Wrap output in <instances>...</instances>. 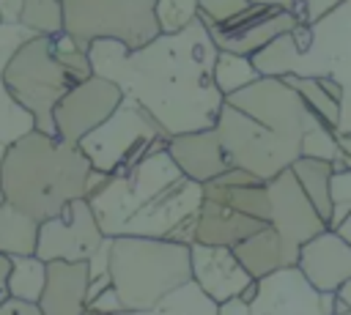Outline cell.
Wrapping results in <instances>:
<instances>
[{"label": "cell", "mask_w": 351, "mask_h": 315, "mask_svg": "<svg viewBox=\"0 0 351 315\" xmlns=\"http://www.w3.org/2000/svg\"><path fill=\"white\" fill-rule=\"evenodd\" d=\"M217 44L197 16L176 33H159L140 49L101 38L88 47L93 74L112 79L123 96L143 104L173 137L211 129L225 96L214 85Z\"/></svg>", "instance_id": "obj_1"}, {"label": "cell", "mask_w": 351, "mask_h": 315, "mask_svg": "<svg viewBox=\"0 0 351 315\" xmlns=\"http://www.w3.org/2000/svg\"><path fill=\"white\" fill-rule=\"evenodd\" d=\"M88 203L104 236H145L195 244L203 184L186 178L167 148L107 175Z\"/></svg>", "instance_id": "obj_2"}, {"label": "cell", "mask_w": 351, "mask_h": 315, "mask_svg": "<svg viewBox=\"0 0 351 315\" xmlns=\"http://www.w3.org/2000/svg\"><path fill=\"white\" fill-rule=\"evenodd\" d=\"M93 167L77 142L30 129L5 145L0 162V189L8 203L44 222L66 203L88 197Z\"/></svg>", "instance_id": "obj_3"}, {"label": "cell", "mask_w": 351, "mask_h": 315, "mask_svg": "<svg viewBox=\"0 0 351 315\" xmlns=\"http://www.w3.org/2000/svg\"><path fill=\"white\" fill-rule=\"evenodd\" d=\"M110 279L123 310H154L192 279L189 244L145 236H112Z\"/></svg>", "instance_id": "obj_4"}, {"label": "cell", "mask_w": 351, "mask_h": 315, "mask_svg": "<svg viewBox=\"0 0 351 315\" xmlns=\"http://www.w3.org/2000/svg\"><path fill=\"white\" fill-rule=\"evenodd\" d=\"M71 85H77V79L58 60L52 49V36H30L5 66L8 93L16 99L19 107H25L33 115L36 129L49 134H55V104Z\"/></svg>", "instance_id": "obj_5"}, {"label": "cell", "mask_w": 351, "mask_h": 315, "mask_svg": "<svg viewBox=\"0 0 351 315\" xmlns=\"http://www.w3.org/2000/svg\"><path fill=\"white\" fill-rule=\"evenodd\" d=\"M167 140L170 134L159 126V121L143 104L123 96L115 112L93 131H88L77 145L82 148L93 170L112 175L132 167L145 153L167 148Z\"/></svg>", "instance_id": "obj_6"}, {"label": "cell", "mask_w": 351, "mask_h": 315, "mask_svg": "<svg viewBox=\"0 0 351 315\" xmlns=\"http://www.w3.org/2000/svg\"><path fill=\"white\" fill-rule=\"evenodd\" d=\"M63 33L85 49L101 38L140 49L162 33L156 0H63Z\"/></svg>", "instance_id": "obj_7"}, {"label": "cell", "mask_w": 351, "mask_h": 315, "mask_svg": "<svg viewBox=\"0 0 351 315\" xmlns=\"http://www.w3.org/2000/svg\"><path fill=\"white\" fill-rule=\"evenodd\" d=\"M214 129L222 140L230 167L250 170L261 181L274 178L302 156V148L296 142L280 137L277 131L258 123L255 118H250L247 112L236 110L228 101L222 104Z\"/></svg>", "instance_id": "obj_8"}, {"label": "cell", "mask_w": 351, "mask_h": 315, "mask_svg": "<svg viewBox=\"0 0 351 315\" xmlns=\"http://www.w3.org/2000/svg\"><path fill=\"white\" fill-rule=\"evenodd\" d=\"M236 110L247 112L258 123L269 126L280 137L296 142L302 148V137L310 126L321 123L313 110L302 101V96L282 79V77H258L247 88L236 90L233 96L225 99Z\"/></svg>", "instance_id": "obj_9"}, {"label": "cell", "mask_w": 351, "mask_h": 315, "mask_svg": "<svg viewBox=\"0 0 351 315\" xmlns=\"http://www.w3.org/2000/svg\"><path fill=\"white\" fill-rule=\"evenodd\" d=\"M104 241V230L88 203V197H77L63 205L60 214L38 222L36 255L41 260H88L99 244Z\"/></svg>", "instance_id": "obj_10"}, {"label": "cell", "mask_w": 351, "mask_h": 315, "mask_svg": "<svg viewBox=\"0 0 351 315\" xmlns=\"http://www.w3.org/2000/svg\"><path fill=\"white\" fill-rule=\"evenodd\" d=\"M121 101H123V90L112 79L101 74H90L77 85H71L63 93V99L55 104L52 112L55 134L66 142H80L88 131L104 123Z\"/></svg>", "instance_id": "obj_11"}, {"label": "cell", "mask_w": 351, "mask_h": 315, "mask_svg": "<svg viewBox=\"0 0 351 315\" xmlns=\"http://www.w3.org/2000/svg\"><path fill=\"white\" fill-rule=\"evenodd\" d=\"M266 189H269V203H271L269 225L280 233V238H282V244H285V249L296 266L302 244L310 241L313 236L324 233L329 227V222L315 211V205L310 203V197L299 186L291 167H285L282 173L269 178Z\"/></svg>", "instance_id": "obj_12"}, {"label": "cell", "mask_w": 351, "mask_h": 315, "mask_svg": "<svg viewBox=\"0 0 351 315\" xmlns=\"http://www.w3.org/2000/svg\"><path fill=\"white\" fill-rule=\"evenodd\" d=\"M252 315H332L335 293H321L296 268L285 266L258 279Z\"/></svg>", "instance_id": "obj_13"}, {"label": "cell", "mask_w": 351, "mask_h": 315, "mask_svg": "<svg viewBox=\"0 0 351 315\" xmlns=\"http://www.w3.org/2000/svg\"><path fill=\"white\" fill-rule=\"evenodd\" d=\"M299 25L293 11L288 8H269V5H255L250 3L244 11L233 14L225 22H206L217 49L239 52L252 58L258 49H263L271 38L280 33H288Z\"/></svg>", "instance_id": "obj_14"}, {"label": "cell", "mask_w": 351, "mask_h": 315, "mask_svg": "<svg viewBox=\"0 0 351 315\" xmlns=\"http://www.w3.org/2000/svg\"><path fill=\"white\" fill-rule=\"evenodd\" d=\"M189 266L192 282L217 304L233 296H241L255 279L236 257L233 247L217 244H189Z\"/></svg>", "instance_id": "obj_15"}, {"label": "cell", "mask_w": 351, "mask_h": 315, "mask_svg": "<svg viewBox=\"0 0 351 315\" xmlns=\"http://www.w3.org/2000/svg\"><path fill=\"white\" fill-rule=\"evenodd\" d=\"M296 268L321 293H335L351 277V244L335 227H326L302 244Z\"/></svg>", "instance_id": "obj_16"}, {"label": "cell", "mask_w": 351, "mask_h": 315, "mask_svg": "<svg viewBox=\"0 0 351 315\" xmlns=\"http://www.w3.org/2000/svg\"><path fill=\"white\" fill-rule=\"evenodd\" d=\"M167 153L173 156V162L178 164V170L197 181V184H208L214 181L219 173H225L230 167L222 140L217 134V129H197V131H184V134H173L167 140Z\"/></svg>", "instance_id": "obj_17"}, {"label": "cell", "mask_w": 351, "mask_h": 315, "mask_svg": "<svg viewBox=\"0 0 351 315\" xmlns=\"http://www.w3.org/2000/svg\"><path fill=\"white\" fill-rule=\"evenodd\" d=\"M88 260H49L47 282L38 299L44 315H85L88 307Z\"/></svg>", "instance_id": "obj_18"}, {"label": "cell", "mask_w": 351, "mask_h": 315, "mask_svg": "<svg viewBox=\"0 0 351 315\" xmlns=\"http://www.w3.org/2000/svg\"><path fill=\"white\" fill-rule=\"evenodd\" d=\"M33 33L27 27H22V25H5V22H0V142H5V145H11L14 140H19L30 129H36L33 115L25 107H19L16 99L5 88V66H8L11 55Z\"/></svg>", "instance_id": "obj_19"}, {"label": "cell", "mask_w": 351, "mask_h": 315, "mask_svg": "<svg viewBox=\"0 0 351 315\" xmlns=\"http://www.w3.org/2000/svg\"><path fill=\"white\" fill-rule=\"evenodd\" d=\"M263 222L255 216H247L241 211H233L217 200L203 197L200 211H197V227H195V241L197 244H217V247H236L255 230H261Z\"/></svg>", "instance_id": "obj_20"}, {"label": "cell", "mask_w": 351, "mask_h": 315, "mask_svg": "<svg viewBox=\"0 0 351 315\" xmlns=\"http://www.w3.org/2000/svg\"><path fill=\"white\" fill-rule=\"evenodd\" d=\"M236 257L241 260V266L252 274V279H261L277 268H285V266H293L280 233L271 227V225H263L261 230H255L252 236H247L244 241H239L233 247Z\"/></svg>", "instance_id": "obj_21"}, {"label": "cell", "mask_w": 351, "mask_h": 315, "mask_svg": "<svg viewBox=\"0 0 351 315\" xmlns=\"http://www.w3.org/2000/svg\"><path fill=\"white\" fill-rule=\"evenodd\" d=\"M203 197L217 200V203H222V205H228V208H233V211H241V214L255 216V219H261L263 225H269L271 203H269L266 181L244 184V186H228V184L208 181V184H203Z\"/></svg>", "instance_id": "obj_22"}, {"label": "cell", "mask_w": 351, "mask_h": 315, "mask_svg": "<svg viewBox=\"0 0 351 315\" xmlns=\"http://www.w3.org/2000/svg\"><path fill=\"white\" fill-rule=\"evenodd\" d=\"M299 186L304 189V194L310 197V203L315 205V211L332 222V173H335V164L326 162V159H313V156H299L293 164H291Z\"/></svg>", "instance_id": "obj_23"}, {"label": "cell", "mask_w": 351, "mask_h": 315, "mask_svg": "<svg viewBox=\"0 0 351 315\" xmlns=\"http://www.w3.org/2000/svg\"><path fill=\"white\" fill-rule=\"evenodd\" d=\"M38 219L16 208L14 203L0 205V252L3 255H36Z\"/></svg>", "instance_id": "obj_24"}, {"label": "cell", "mask_w": 351, "mask_h": 315, "mask_svg": "<svg viewBox=\"0 0 351 315\" xmlns=\"http://www.w3.org/2000/svg\"><path fill=\"white\" fill-rule=\"evenodd\" d=\"M299 58L302 49L293 41V33H280L277 38H271L263 49H258L252 55V66L258 68L261 77H288V74H302L299 71Z\"/></svg>", "instance_id": "obj_25"}, {"label": "cell", "mask_w": 351, "mask_h": 315, "mask_svg": "<svg viewBox=\"0 0 351 315\" xmlns=\"http://www.w3.org/2000/svg\"><path fill=\"white\" fill-rule=\"evenodd\" d=\"M282 79L302 96V101L313 110V115H315L324 126L340 131V101L321 85L318 77H313V74H288V77H282Z\"/></svg>", "instance_id": "obj_26"}, {"label": "cell", "mask_w": 351, "mask_h": 315, "mask_svg": "<svg viewBox=\"0 0 351 315\" xmlns=\"http://www.w3.org/2000/svg\"><path fill=\"white\" fill-rule=\"evenodd\" d=\"M44 282H47V260H41L38 255H14L11 257V277H8L11 299L38 304Z\"/></svg>", "instance_id": "obj_27"}, {"label": "cell", "mask_w": 351, "mask_h": 315, "mask_svg": "<svg viewBox=\"0 0 351 315\" xmlns=\"http://www.w3.org/2000/svg\"><path fill=\"white\" fill-rule=\"evenodd\" d=\"M261 74L252 66V58L239 55V52H228V49H219L217 52V60H214V85H217V90L225 99L233 96L236 90L247 88Z\"/></svg>", "instance_id": "obj_28"}, {"label": "cell", "mask_w": 351, "mask_h": 315, "mask_svg": "<svg viewBox=\"0 0 351 315\" xmlns=\"http://www.w3.org/2000/svg\"><path fill=\"white\" fill-rule=\"evenodd\" d=\"M219 304L208 299L192 279L181 288H176L170 296H165L156 307L154 315H217Z\"/></svg>", "instance_id": "obj_29"}, {"label": "cell", "mask_w": 351, "mask_h": 315, "mask_svg": "<svg viewBox=\"0 0 351 315\" xmlns=\"http://www.w3.org/2000/svg\"><path fill=\"white\" fill-rule=\"evenodd\" d=\"M19 25L33 36L63 33V0H22Z\"/></svg>", "instance_id": "obj_30"}, {"label": "cell", "mask_w": 351, "mask_h": 315, "mask_svg": "<svg viewBox=\"0 0 351 315\" xmlns=\"http://www.w3.org/2000/svg\"><path fill=\"white\" fill-rule=\"evenodd\" d=\"M200 16V0H156V19L162 33H176Z\"/></svg>", "instance_id": "obj_31"}, {"label": "cell", "mask_w": 351, "mask_h": 315, "mask_svg": "<svg viewBox=\"0 0 351 315\" xmlns=\"http://www.w3.org/2000/svg\"><path fill=\"white\" fill-rule=\"evenodd\" d=\"M302 156H313V159H326V162H335L340 156V142H337V131L324 126V123H315L304 131L302 137Z\"/></svg>", "instance_id": "obj_32"}, {"label": "cell", "mask_w": 351, "mask_h": 315, "mask_svg": "<svg viewBox=\"0 0 351 315\" xmlns=\"http://www.w3.org/2000/svg\"><path fill=\"white\" fill-rule=\"evenodd\" d=\"M329 189H332V222H329V227H337L351 214V170L335 164Z\"/></svg>", "instance_id": "obj_33"}, {"label": "cell", "mask_w": 351, "mask_h": 315, "mask_svg": "<svg viewBox=\"0 0 351 315\" xmlns=\"http://www.w3.org/2000/svg\"><path fill=\"white\" fill-rule=\"evenodd\" d=\"M340 3H346V0H293V16L304 25H315L326 14H332Z\"/></svg>", "instance_id": "obj_34"}, {"label": "cell", "mask_w": 351, "mask_h": 315, "mask_svg": "<svg viewBox=\"0 0 351 315\" xmlns=\"http://www.w3.org/2000/svg\"><path fill=\"white\" fill-rule=\"evenodd\" d=\"M250 0H200V19L203 22H225L233 14L244 11Z\"/></svg>", "instance_id": "obj_35"}, {"label": "cell", "mask_w": 351, "mask_h": 315, "mask_svg": "<svg viewBox=\"0 0 351 315\" xmlns=\"http://www.w3.org/2000/svg\"><path fill=\"white\" fill-rule=\"evenodd\" d=\"M110 249H112V236H104L99 249L88 257V277L90 279H110Z\"/></svg>", "instance_id": "obj_36"}, {"label": "cell", "mask_w": 351, "mask_h": 315, "mask_svg": "<svg viewBox=\"0 0 351 315\" xmlns=\"http://www.w3.org/2000/svg\"><path fill=\"white\" fill-rule=\"evenodd\" d=\"M121 310H123V304H121V296L115 293L112 285L104 288L99 296H93V299L88 301V307H85L88 315H115V312H121Z\"/></svg>", "instance_id": "obj_37"}, {"label": "cell", "mask_w": 351, "mask_h": 315, "mask_svg": "<svg viewBox=\"0 0 351 315\" xmlns=\"http://www.w3.org/2000/svg\"><path fill=\"white\" fill-rule=\"evenodd\" d=\"M0 315H44L36 301H22V299H5L0 304Z\"/></svg>", "instance_id": "obj_38"}, {"label": "cell", "mask_w": 351, "mask_h": 315, "mask_svg": "<svg viewBox=\"0 0 351 315\" xmlns=\"http://www.w3.org/2000/svg\"><path fill=\"white\" fill-rule=\"evenodd\" d=\"M217 315H252V307H250V301H244L241 296H233V299H228V301H219Z\"/></svg>", "instance_id": "obj_39"}, {"label": "cell", "mask_w": 351, "mask_h": 315, "mask_svg": "<svg viewBox=\"0 0 351 315\" xmlns=\"http://www.w3.org/2000/svg\"><path fill=\"white\" fill-rule=\"evenodd\" d=\"M22 14V0H0V19L5 25H19Z\"/></svg>", "instance_id": "obj_40"}, {"label": "cell", "mask_w": 351, "mask_h": 315, "mask_svg": "<svg viewBox=\"0 0 351 315\" xmlns=\"http://www.w3.org/2000/svg\"><path fill=\"white\" fill-rule=\"evenodd\" d=\"M8 277H11V255H3V252H0V304H3L5 299H11Z\"/></svg>", "instance_id": "obj_41"}, {"label": "cell", "mask_w": 351, "mask_h": 315, "mask_svg": "<svg viewBox=\"0 0 351 315\" xmlns=\"http://www.w3.org/2000/svg\"><path fill=\"white\" fill-rule=\"evenodd\" d=\"M318 79H321V85H324L337 101H343V85H340L337 79H332V77H318Z\"/></svg>", "instance_id": "obj_42"}, {"label": "cell", "mask_w": 351, "mask_h": 315, "mask_svg": "<svg viewBox=\"0 0 351 315\" xmlns=\"http://www.w3.org/2000/svg\"><path fill=\"white\" fill-rule=\"evenodd\" d=\"M335 299H337V301H343V304L351 310V277H348V279L335 290Z\"/></svg>", "instance_id": "obj_43"}, {"label": "cell", "mask_w": 351, "mask_h": 315, "mask_svg": "<svg viewBox=\"0 0 351 315\" xmlns=\"http://www.w3.org/2000/svg\"><path fill=\"white\" fill-rule=\"evenodd\" d=\"M255 5H269V8H288L293 11V0H250Z\"/></svg>", "instance_id": "obj_44"}, {"label": "cell", "mask_w": 351, "mask_h": 315, "mask_svg": "<svg viewBox=\"0 0 351 315\" xmlns=\"http://www.w3.org/2000/svg\"><path fill=\"white\" fill-rule=\"evenodd\" d=\"M337 142H340V153H348L351 156V131H337Z\"/></svg>", "instance_id": "obj_45"}, {"label": "cell", "mask_w": 351, "mask_h": 315, "mask_svg": "<svg viewBox=\"0 0 351 315\" xmlns=\"http://www.w3.org/2000/svg\"><path fill=\"white\" fill-rule=\"evenodd\" d=\"M335 230H337V233H340V236H343V238L351 244V214H348V216H346V219H343V222H340Z\"/></svg>", "instance_id": "obj_46"}, {"label": "cell", "mask_w": 351, "mask_h": 315, "mask_svg": "<svg viewBox=\"0 0 351 315\" xmlns=\"http://www.w3.org/2000/svg\"><path fill=\"white\" fill-rule=\"evenodd\" d=\"M115 315H154V310H121Z\"/></svg>", "instance_id": "obj_47"}, {"label": "cell", "mask_w": 351, "mask_h": 315, "mask_svg": "<svg viewBox=\"0 0 351 315\" xmlns=\"http://www.w3.org/2000/svg\"><path fill=\"white\" fill-rule=\"evenodd\" d=\"M3 153H5V142H0V162H3Z\"/></svg>", "instance_id": "obj_48"}, {"label": "cell", "mask_w": 351, "mask_h": 315, "mask_svg": "<svg viewBox=\"0 0 351 315\" xmlns=\"http://www.w3.org/2000/svg\"><path fill=\"white\" fill-rule=\"evenodd\" d=\"M3 203H5V194H3V189H0V205H3Z\"/></svg>", "instance_id": "obj_49"}, {"label": "cell", "mask_w": 351, "mask_h": 315, "mask_svg": "<svg viewBox=\"0 0 351 315\" xmlns=\"http://www.w3.org/2000/svg\"><path fill=\"white\" fill-rule=\"evenodd\" d=\"M332 315H351V312H332Z\"/></svg>", "instance_id": "obj_50"}, {"label": "cell", "mask_w": 351, "mask_h": 315, "mask_svg": "<svg viewBox=\"0 0 351 315\" xmlns=\"http://www.w3.org/2000/svg\"><path fill=\"white\" fill-rule=\"evenodd\" d=\"M0 22H3V19H0Z\"/></svg>", "instance_id": "obj_51"}, {"label": "cell", "mask_w": 351, "mask_h": 315, "mask_svg": "<svg viewBox=\"0 0 351 315\" xmlns=\"http://www.w3.org/2000/svg\"><path fill=\"white\" fill-rule=\"evenodd\" d=\"M85 315H88V312H85Z\"/></svg>", "instance_id": "obj_52"}]
</instances>
